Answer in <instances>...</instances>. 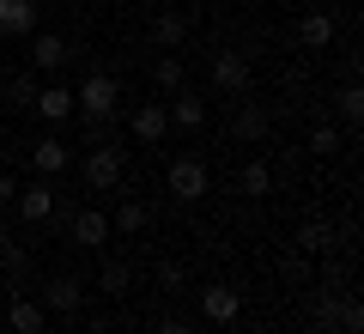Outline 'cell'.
Segmentation results:
<instances>
[{"label":"cell","instance_id":"cb8c5ba5","mask_svg":"<svg viewBox=\"0 0 364 334\" xmlns=\"http://www.w3.org/2000/svg\"><path fill=\"white\" fill-rule=\"evenodd\" d=\"M152 85L176 98V91H182V55H158V61H152Z\"/></svg>","mask_w":364,"mask_h":334},{"label":"cell","instance_id":"5b68a950","mask_svg":"<svg viewBox=\"0 0 364 334\" xmlns=\"http://www.w3.org/2000/svg\"><path fill=\"white\" fill-rule=\"evenodd\" d=\"M249 79H255V73H249V55L243 49H219V55H213V85H219L225 98H243Z\"/></svg>","mask_w":364,"mask_h":334},{"label":"cell","instance_id":"6da1fadb","mask_svg":"<svg viewBox=\"0 0 364 334\" xmlns=\"http://www.w3.org/2000/svg\"><path fill=\"white\" fill-rule=\"evenodd\" d=\"M122 110V85L109 73H85V85L73 91V116H97V122H116Z\"/></svg>","mask_w":364,"mask_h":334},{"label":"cell","instance_id":"e0dca14e","mask_svg":"<svg viewBox=\"0 0 364 334\" xmlns=\"http://www.w3.org/2000/svg\"><path fill=\"white\" fill-rule=\"evenodd\" d=\"M182 37H188V19H182L176 6H164V13L152 19V43H158L164 55H176V49H182Z\"/></svg>","mask_w":364,"mask_h":334},{"label":"cell","instance_id":"30bf717a","mask_svg":"<svg viewBox=\"0 0 364 334\" xmlns=\"http://www.w3.org/2000/svg\"><path fill=\"white\" fill-rule=\"evenodd\" d=\"M67 231H73L79 249H104V244H109V219H104V213H91V207H73Z\"/></svg>","mask_w":364,"mask_h":334},{"label":"cell","instance_id":"7a4b0ae2","mask_svg":"<svg viewBox=\"0 0 364 334\" xmlns=\"http://www.w3.org/2000/svg\"><path fill=\"white\" fill-rule=\"evenodd\" d=\"M79 170H85V189H116L122 177H128V146H85V158H79Z\"/></svg>","mask_w":364,"mask_h":334},{"label":"cell","instance_id":"44dd1931","mask_svg":"<svg viewBox=\"0 0 364 334\" xmlns=\"http://www.w3.org/2000/svg\"><path fill=\"white\" fill-rule=\"evenodd\" d=\"M146 225H152V207H146V201H122L116 207V219H109V231H146Z\"/></svg>","mask_w":364,"mask_h":334},{"label":"cell","instance_id":"f546056e","mask_svg":"<svg viewBox=\"0 0 364 334\" xmlns=\"http://www.w3.org/2000/svg\"><path fill=\"white\" fill-rule=\"evenodd\" d=\"M79 122H85V146H109L116 122H97V116H79Z\"/></svg>","mask_w":364,"mask_h":334},{"label":"cell","instance_id":"5bb4252c","mask_svg":"<svg viewBox=\"0 0 364 334\" xmlns=\"http://www.w3.org/2000/svg\"><path fill=\"white\" fill-rule=\"evenodd\" d=\"M200 310H207V322H237L243 298H237V286H200Z\"/></svg>","mask_w":364,"mask_h":334},{"label":"cell","instance_id":"836d02e7","mask_svg":"<svg viewBox=\"0 0 364 334\" xmlns=\"http://www.w3.org/2000/svg\"><path fill=\"white\" fill-rule=\"evenodd\" d=\"M6 244H13V237H6V225H0V256H6Z\"/></svg>","mask_w":364,"mask_h":334},{"label":"cell","instance_id":"8fae6325","mask_svg":"<svg viewBox=\"0 0 364 334\" xmlns=\"http://www.w3.org/2000/svg\"><path fill=\"white\" fill-rule=\"evenodd\" d=\"M31 158H37V177H61V170L73 165V146H67L61 134H43V140L31 146Z\"/></svg>","mask_w":364,"mask_h":334},{"label":"cell","instance_id":"d6986e66","mask_svg":"<svg viewBox=\"0 0 364 334\" xmlns=\"http://www.w3.org/2000/svg\"><path fill=\"white\" fill-rule=\"evenodd\" d=\"M298 43H304V49H328V43H334V13H304Z\"/></svg>","mask_w":364,"mask_h":334},{"label":"cell","instance_id":"8992f818","mask_svg":"<svg viewBox=\"0 0 364 334\" xmlns=\"http://www.w3.org/2000/svg\"><path fill=\"white\" fill-rule=\"evenodd\" d=\"M43 310H49V316H73L79 304H85V280H79V273H55L49 286H43V298H37Z\"/></svg>","mask_w":364,"mask_h":334},{"label":"cell","instance_id":"ffe728a7","mask_svg":"<svg viewBox=\"0 0 364 334\" xmlns=\"http://www.w3.org/2000/svg\"><path fill=\"white\" fill-rule=\"evenodd\" d=\"M310 316L322 322V328H340V322H346V292H328L322 286V292L310 298Z\"/></svg>","mask_w":364,"mask_h":334},{"label":"cell","instance_id":"3957f363","mask_svg":"<svg viewBox=\"0 0 364 334\" xmlns=\"http://www.w3.org/2000/svg\"><path fill=\"white\" fill-rule=\"evenodd\" d=\"M164 182H170V194H176V201H200V194H207V165H200L195 152H182V158H170Z\"/></svg>","mask_w":364,"mask_h":334},{"label":"cell","instance_id":"d6a6232c","mask_svg":"<svg viewBox=\"0 0 364 334\" xmlns=\"http://www.w3.org/2000/svg\"><path fill=\"white\" fill-rule=\"evenodd\" d=\"M158 334H195V328H188L182 316H164V322H158Z\"/></svg>","mask_w":364,"mask_h":334},{"label":"cell","instance_id":"4fadbf2b","mask_svg":"<svg viewBox=\"0 0 364 334\" xmlns=\"http://www.w3.org/2000/svg\"><path fill=\"white\" fill-rule=\"evenodd\" d=\"M37 31V0H0V37H31Z\"/></svg>","mask_w":364,"mask_h":334},{"label":"cell","instance_id":"f1b7e54d","mask_svg":"<svg viewBox=\"0 0 364 334\" xmlns=\"http://www.w3.org/2000/svg\"><path fill=\"white\" fill-rule=\"evenodd\" d=\"M279 273H286L291 286H304V280H310V256H298V249H291V256L279 261Z\"/></svg>","mask_w":364,"mask_h":334},{"label":"cell","instance_id":"7c38bea8","mask_svg":"<svg viewBox=\"0 0 364 334\" xmlns=\"http://www.w3.org/2000/svg\"><path fill=\"white\" fill-rule=\"evenodd\" d=\"M128 128H134V140H146V146H158L170 134V116H164V103H140L128 116Z\"/></svg>","mask_w":364,"mask_h":334},{"label":"cell","instance_id":"ac0fdd59","mask_svg":"<svg viewBox=\"0 0 364 334\" xmlns=\"http://www.w3.org/2000/svg\"><path fill=\"white\" fill-rule=\"evenodd\" d=\"M237 194H249V201H261V194H273V165H261V158H249V165L237 170Z\"/></svg>","mask_w":364,"mask_h":334},{"label":"cell","instance_id":"603a6c76","mask_svg":"<svg viewBox=\"0 0 364 334\" xmlns=\"http://www.w3.org/2000/svg\"><path fill=\"white\" fill-rule=\"evenodd\" d=\"M334 110H340V122H346V128H358V122H364V91L352 85V79L334 91Z\"/></svg>","mask_w":364,"mask_h":334},{"label":"cell","instance_id":"e575fe53","mask_svg":"<svg viewBox=\"0 0 364 334\" xmlns=\"http://www.w3.org/2000/svg\"><path fill=\"white\" fill-rule=\"evenodd\" d=\"M91 334H109V328H91Z\"/></svg>","mask_w":364,"mask_h":334},{"label":"cell","instance_id":"52a82bcc","mask_svg":"<svg viewBox=\"0 0 364 334\" xmlns=\"http://www.w3.org/2000/svg\"><path fill=\"white\" fill-rule=\"evenodd\" d=\"M55 201H61V189H55L49 177H37L31 182V189H18V219H25V225H49V213H55Z\"/></svg>","mask_w":364,"mask_h":334},{"label":"cell","instance_id":"83f0119b","mask_svg":"<svg viewBox=\"0 0 364 334\" xmlns=\"http://www.w3.org/2000/svg\"><path fill=\"white\" fill-rule=\"evenodd\" d=\"M310 152H316V158H334V152H340V134L328 128V122H322V128H310Z\"/></svg>","mask_w":364,"mask_h":334},{"label":"cell","instance_id":"277c9868","mask_svg":"<svg viewBox=\"0 0 364 334\" xmlns=\"http://www.w3.org/2000/svg\"><path fill=\"white\" fill-rule=\"evenodd\" d=\"M267 128H273L267 103H255V98H249V91H243V98H237V110H231V140L255 146V140H267Z\"/></svg>","mask_w":364,"mask_h":334},{"label":"cell","instance_id":"484cf974","mask_svg":"<svg viewBox=\"0 0 364 334\" xmlns=\"http://www.w3.org/2000/svg\"><path fill=\"white\" fill-rule=\"evenodd\" d=\"M0 268H6V280H13V286H25V280H31V249H25V244H6Z\"/></svg>","mask_w":364,"mask_h":334},{"label":"cell","instance_id":"7402d4cb","mask_svg":"<svg viewBox=\"0 0 364 334\" xmlns=\"http://www.w3.org/2000/svg\"><path fill=\"white\" fill-rule=\"evenodd\" d=\"M128 286H134V268H128V261H116V256H109V261H104V273H97V292L122 298Z\"/></svg>","mask_w":364,"mask_h":334},{"label":"cell","instance_id":"1f68e13d","mask_svg":"<svg viewBox=\"0 0 364 334\" xmlns=\"http://www.w3.org/2000/svg\"><path fill=\"white\" fill-rule=\"evenodd\" d=\"M13 201H18V182L6 177V170H0V207H13Z\"/></svg>","mask_w":364,"mask_h":334},{"label":"cell","instance_id":"2e32d148","mask_svg":"<svg viewBox=\"0 0 364 334\" xmlns=\"http://www.w3.org/2000/svg\"><path fill=\"white\" fill-rule=\"evenodd\" d=\"M31 110H37L43 122H67V116H73V91H67V85H37Z\"/></svg>","mask_w":364,"mask_h":334},{"label":"cell","instance_id":"4316f807","mask_svg":"<svg viewBox=\"0 0 364 334\" xmlns=\"http://www.w3.org/2000/svg\"><path fill=\"white\" fill-rule=\"evenodd\" d=\"M31 98H37V79H31V73L6 79V103H13V110H31Z\"/></svg>","mask_w":364,"mask_h":334},{"label":"cell","instance_id":"9a60e30c","mask_svg":"<svg viewBox=\"0 0 364 334\" xmlns=\"http://www.w3.org/2000/svg\"><path fill=\"white\" fill-rule=\"evenodd\" d=\"M6 322H13V334H43V322H49V310L37 304L31 292H18L13 304H6Z\"/></svg>","mask_w":364,"mask_h":334},{"label":"cell","instance_id":"d4e9b609","mask_svg":"<svg viewBox=\"0 0 364 334\" xmlns=\"http://www.w3.org/2000/svg\"><path fill=\"white\" fill-rule=\"evenodd\" d=\"M328 249H334V231H328V225H316V219H310V225H304V231H298V256H328Z\"/></svg>","mask_w":364,"mask_h":334},{"label":"cell","instance_id":"9c48e42d","mask_svg":"<svg viewBox=\"0 0 364 334\" xmlns=\"http://www.w3.org/2000/svg\"><path fill=\"white\" fill-rule=\"evenodd\" d=\"M164 116H170L176 134H195V128H207V98H188V85H182L176 98L164 103Z\"/></svg>","mask_w":364,"mask_h":334},{"label":"cell","instance_id":"4dcf8cb0","mask_svg":"<svg viewBox=\"0 0 364 334\" xmlns=\"http://www.w3.org/2000/svg\"><path fill=\"white\" fill-rule=\"evenodd\" d=\"M158 286H164V292H182V268H176V261H164V268H158Z\"/></svg>","mask_w":364,"mask_h":334},{"label":"cell","instance_id":"ba28073f","mask_svg":"<svg viewBox=\"0 0 364 334\" xmlns=\"http://www.w3.org/2000/svg\"><path fill=\"white\" fill-rule=\"evenodd\" d=\"M31 61H37L43 73H61V67L73 61V43L55 37V31H31Z\"/></svg>","mask_w":364,"mask_h":334}]
</instances>
